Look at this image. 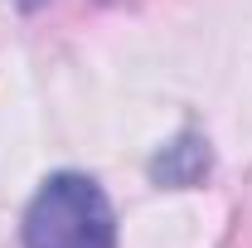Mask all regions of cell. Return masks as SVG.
<instances>
[{
  "label": "cell",
  "instance_id": "1",
  "mask_svg": "<svg viewBox=\"0 0 252 248\" xmlns=\"http://www.w3.org/2000/svg\"><path fill=\"white\" fill-rule=\"evenodd\" d=\"M25 248H117V219L97 180L59 170L25 209Z\"/></svg>",
  "mask_w": 252,
  "mask_h": 248
}]
</instances>
